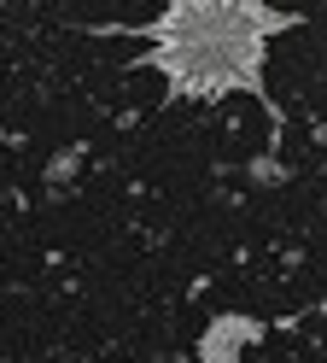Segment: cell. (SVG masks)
<instances>
[{
	"label": "cell",
	"mask_w": 327,
	"mask_h": 363,
	"mask_svg": "<svg viewBox=\"0 0 327 363\" xmlns=\"http://www.w3.org/2000/svg\"><path fill=\"white\" fill-rule=\"evenodd\" d=\"M304 12H280L263 0H170L147 24H76L82 35H134L147 53H134L123 71H158L164 106H217L228 94H251L269 111V152L287 129V111L269 94V35L298 30Z\"/></svg>",
	"instance_id": "6da1fadb"
},
{
	"label": "cell",
	"mask_w": 327,
	"mask_h": 363,
	"mask_svg": "<svg viewBox=\"0 0 327 363\" xmlns=\"http://www.w3.org/2000/svg\"><path fill=\"white\" fill-rule=\"evenodd\" d=\"M263 334H269V323H263V316H246V311H217V316L205 323V334H199L193 357H199V363H246V352H251V346H263Z\"/></svg>",
	"instance_id": "7a4b0ae2"
},
{
	"label": "cell",
	"mask_w": 327,
	"mask_h": 363,
	"mask_svg": "<svg viewBox=\"0 0 327 363\" xmlns=\"http://www.w3.org/2000/svg\"><path fill=\"white\" fill-rule=\"evenodd\" d=\"M251 176H257V182H287L292 170H287V164H275V152H263V158L251 164Z\"/></svg>",
	"instance_id": "3957f363"
},
{
	"label": "cell",
	"mask_w": 327,
	"mask_h": 363,
	"mask_svg": "<svg viewBox=\"0 0 327 363\" xmlns=\"http://www.w3.org/2000/svg\"><path fill=\"white\" fill-rule=\"evenodd\" d=\"M76 164H82V147H70V152H59L53 164H47V176L59 182V176H70V170H76Z\"/></svg>",
	"instance_id": "277c9868"
}]
</instances>
